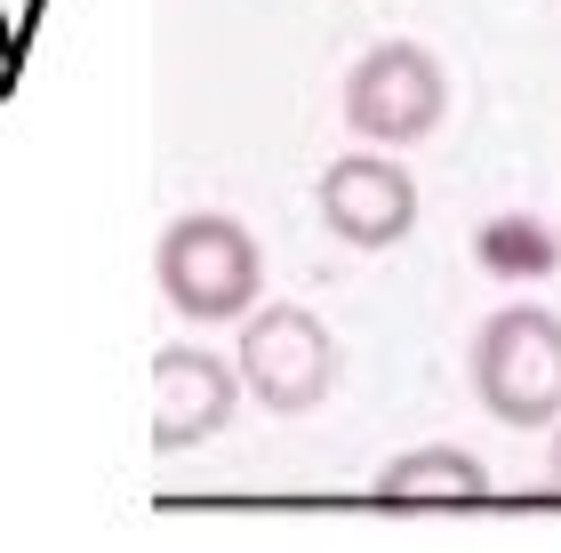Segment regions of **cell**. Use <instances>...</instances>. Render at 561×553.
I'll use <instances>...</instances> for the list:
<instances>
[{
  "mask_svg": "<svg viewBox=\"0 0 561 553\" xmlns=\"http://www.w3.org/2000/svg\"><path fill=\"white\" fill-rule=\"evenodd\" d=\"M241 401V369H225L201 345H161L152 354V449H201L233 425Z\"/></svg>",
  "mask_w": 561,
  "mask_h": 553,
  "instance_id": "6",
  "label": "cell"
},
{
  "mask_svg": "<svg viewBox=\"0 0 561 553\" xmlns=\"http://www.w3.org/2000/svg\"><path fill=\"white\" fill-rule=\"evenodd\" d=\"M473 401L514 434H538L561 417V313L505 306L473 330Z\"/></svg>",
  "mask_w": 561,
  "mask_h": 553,
  "instance_id": "2",
  "label": "cell"
},
{
  "mask_svg": "<svg viewBox=\"0 0 561 553\" xmlns=\"http://www.w3.org/2000/svg\"><path fill=\"white\" fill-rule=\"evenodd\" d=\"M377 506H481L490 497V465L457 441H425V449H401V458L369 482Z\"/></svg>",
  "mask_w": 561,
  "mask_h": 553,
  "instance_id": "7",
  "label": "cell"
},
{
  "mask_svg": "<svg viewBox=\"0 0 561 553\" xmlns=\"http://www.w3.org/2000/svg\"><path fill=\"white\" fill-rule=\"evenodd\" d=\"M473 249H481V265H490V273H505V281L553 273V233H546L538 217H497V224H481Z\"/></svg>",
  "mask_w": 561,
  "mask_h": 553,
  "instance_id": "8",
  "label": "cell"
},
{
  "mask_svg": "<svg viewBox=\"0 0 561 553\" xmlns=\"http://www.w3.org/2000/svg\"><path fill=\"white\" fill-rule=\"evenodd\" d=\"M152 281L185 321H241L265 289V249L241 217L225 209H193L176 217L161 249H152Z\"/></svg>",
  "mask_w": 561,
  "mask_h": 553,
  "instance_id": "1",
  "label": "cell"
},
{
  "mask_svg": "<svg viewBox=\"0 0 561 553\" xmlns=\"http://www.w3.org/2000/svg\"><path fill=\"white\" fill-rule=\"evenodd\" d=\"M449 113V72L417 41H377L345 72V129L362 145H425Z\"/></svg>",
  "mask_w": 561,
  "mask_h": 553,
  "instance_id": "4",
  "label": "cell"
},
{
  "mask_svg": "<svg viewBox=\"0 0 561 553\" xmlns=\"http://www.w3.org/2000/svg\"><path fill=\"white\" fill-rule=\"evenodd\" d=\"M313 209L345 249H393L417 224V177L393 153H345V161L321 169Z\"/></svg>",
  "mask_w": 561,
  "mask_h": 553,
  "instance_id": "5",
  "label": "cell"
},
{
  "mask_svg": "<svg viewBox=\"0 0 561 553\" xmlns=\"http://www.w3.org/2000/svg\"><path fill=\"white\" fill-rule=\"evenodd\" d=\"M546 482L561 489V417H553V465H546Z\"/></svg>",
  "mask_w": 561,
  "mask_h": 553,
  "instance_id": "9",
  "label": "cell"
},
{
  "mask_svg": "<svg viewBox=\"0 0 561 553\" xmlns=\"http://www.w3.org/2000/svg\"><path fill=\"white\" fill-rule=\"evenodd\" d=\"M241 393L273 417H305L321 410L337 385V337L321 330V313L305 306H249L241 313V345H233Z\"/></svg>",
  "mask_w": 561,
  "mask_h": 553,
  "instance_id": "3",
  "label": "cell"
}]
</instances>
